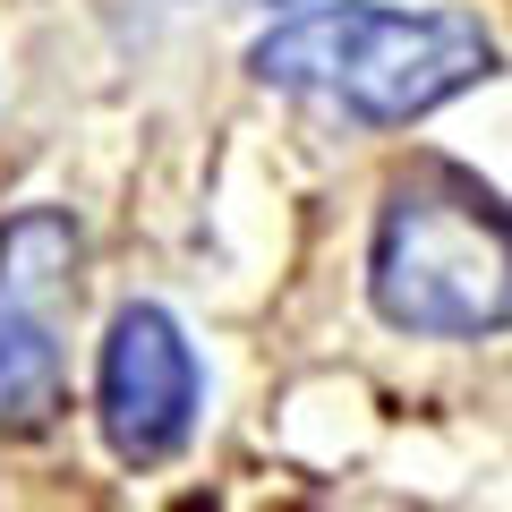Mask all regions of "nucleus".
Instances as JSON below:
<instances>
[{
  "mask_svg": "<svg viewBox=\"0 0 512 512\" xmlns=\"http://www.w3.org/2000/svg\"><path fill=\"white\" fill-rule=\"evenodd\" d=\"M248 69L265 86L316 94V103H342L367 128H402L427 120L436 103H453L461 86L495 69V43L478 35V18L453 9H367V0H333V9H299L274 35L248 52Z\"/></svg>",
  "mask_w": 512,
  "mask_h": 512,
  "instance_id": "obj_1",
  "label": "nucleus"
},
{
  "mask_svg": "<svg viewBox=\"0 0 512 512\" xmlns=\"http://www.w3.org/2000/svg\"><path fill=\"white\" fill-rule=\"evenodd\" d=\"M77 308V222L18 205L0 222V419H35L60 384V333Z\"/></svg>",
  "mask_w": 512,
  "mask_h": 512,
  "instance_id": "obj_3",
  "label": "nucleus"
},
{
  "mask_svg": "<svg viewBox=\"0 0 512 512\" xmlns=\"http://www.w3.org/2000/svg\"><path fill=\"white\" fill-rule=\"evenodd\" d=\"M94 410H103V436L120 461L154 470V461L180 453L188 419H197V350L171 325L163 308H120L103 342V376H94Z\"/></svg>",
  "mask_w": 512,
  "mask_h": 512,
  "instance_id": "obj_4",
  "label": "nucleus"
},
{
  "mask_svg": "<svg viewBox=\"0 0 512 512\" xmlns=\"http://www.w3.org/2000/svg\"><path fill=\"white\" fill-rule=\"evenodd\" d=\"M376 316L402 333H504L512 325V214L453 163H419L384 188L376 256H367Z\"/></svg>",
  "mask_w": 512,
  "mask_h": 512,
  "instance_id": "obj_2",
  "label": "nucleus"
}]
</instances>
